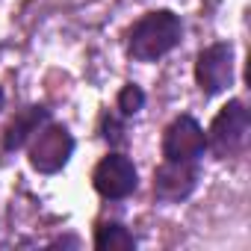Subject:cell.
<instances>
[{
  "label": "cell",
  "instance_id": "6da1fadb",
  "mask_svg": "<svg viewBox=\"0 0 251 251\" xmlns=\"http://www.w3.org/2000/svg\"><path fill=\"white\" fill-rule=\"evenodd\" d=\"M180 36H183L180 18L169 9H157L133 24L127 50L139 62H154V59L166 56L169 50H175L180 45Z\"/></svg>",
  "mask_w": 251,
  "mask_h": 251
},
{
  "label": "cell",
  "instance_id": "7a4b0ae2",
  "mask_svg": "<svg viewBox=\"0 0 251 251\" xmlns=\"http://www.w3.org/2000/svg\"><path fill=\"white\" fill-rule=\"evenodd\" d=\"M248 139V109L242 100H230L219 109V115L210 124L207 148H213L216 157H233L245 148Z\"/></svg>",
  "mask_w": 251,
  "mask_h": 251
},
{
  "label": "cell",
  "instance_id": "3957f363",
  "mask_svg": "<svg viewBox=\"0 0 251 251\" xmlns=\"http://www.w3.org/2000/svg\"><path fill=\"white\" fill-rule=\"evenodd\" d=\"M74 154V136L62 127V124H42L33 145H30V166L42 175L59 172L68 157Z\"/></svg>",
  "mask_w": 251,
  "mask_h": 251
},
{
  "label": "cell",
  "instance_id": "277c9868",
  "mask_svg": "<svg viewBox=\"0 0 251 251\" xmlns=\"http://www.w3.org/2000/svg\"><path fill=\"white\" fill-rule=\"evenodd\" d=\"M92 183H95V189H98L103 198L118 201V198H127V195L136 192L139 175H136V166H133L130 157H124V154H109V157H103V160L95 166Z\"/></svg>",
  "mask_w": 251,
  "mask_h": 251
},
{
  "label": "cell",
  "instance_id": "5b68a950",
  "mask_svg": "<svg viewBox=\"0 0 251 251\" xmlns=\"http://www.w3.org/2000/svg\"><path fill=\"white\" fill-rule=\"evenodd\" d=\"M204 151H207V136H204L201 124L192 115H180V118H175L166 127V136H163V154H166V160L195 163Z\"/></svg>",
  "mask_w": 251,
  "mask_h": 251
},
{
  "label": "cell",
  "instance_id": "8992f818",
  "mask_svg": "<svg viewBox=\"0 0 251 251\" xmlns=\"http://www.w3.org/2000/svg\"><path fill=\"white\" fill-rule=\"evenodd\" d=\"M195 80L204 95L225 92L233 80V48L219 42V45H210L207 50H201L198 62H195Z\"/></svg>",
  "mask_w": 251,
  "mask_h": 251
},
{
  "label": "cell",
  "instance_id": "52a82bcc",
  "mask_svg": "<svg viewBox=\"0 0 251 251\" xmlns=\"http://www.w3.org/2000/svg\"><path fill=\"white\" fill-rule=\"evenodd\" d=\"M195 180H198V172L192 163L166 160L154 175V195L160 201H180L195 189Z\"/></svg>",
  "mask_w": 251,
  "mask_h": 251
},
{
  "label": "cell",
  "instance_id": "ba28073f",
  "mask_svg": "<svg viewBox=\"0 0 251 251\" xmlns=\"http://www.w3.org/2000/svg\"><path fill=\"white\" fill-rule=\"evenodd\" d=\"M48 121V109L45 106H27L21 109L12 121H9V127L3 130V148L6 151H18L27 145L30 136L39 133V127Z\"/></svg>",
  "mask_w": 251,
  "mask_h": 251
},
{
  "label": "cell",
  "instance_id": "9c48e42d",
  "mask_svg": "<svg viewBox=\"0 0 251 251\" xmlns=\"http://www.w3.org/2000/svg\"><path fill=\"white\" fill-rule=\"evenodd\" d=\"M95 248L100 251H130L136 248V236L121 222H100L95 230Z\"/></svg>",
  "mask_w": 251,
  "mask_h": 251
},
{
  "label": "cell",
  "instance_id": "30bf717a",
  "mask_svg": "<svg viewBox=\"0 0 251 251\" xmlns=\"http://www.w3.org/2000/svg\"><path fill=\"white\" fill-rule=\"evenodd\" d=\"M142 103H145V92L139 89V86H124L121 92H118V109H121V115H133V112H139L142 109Z\"/></svg>",
  "mask_w": 251,
  "mask_h": 251
},
{
  "label": "cell",
  "instance_id": "8fae6325",
  "mask_svg": "<svg viewBox=\"0 0 251 251\" xmlns=\"http://www.w3.org/2000/svg\"><path fill=\"white\" fill-rule=\"evenodd\" d=\"M124 130H121V124L115 121V118H103V139L106 142H112V145H118V142H124V136H121Z\"/></svg>",
  "mask_w": 251,
  "mask_h": 251
},
{
  "label": "cell",
  "instance_id": "7c38bea8",
  "mask_svg": "<svg viewBox=\"0 0 251 251\" xmlns=\"http://www.w3.org/2000/svg\"><path fill=\"white\" fill-rule=\"evenodd\" d=\"M3 100H6V98H3V89H0V109H3Z\"/></svg>",
  "mask_w": 251,
  "mask_h": 251
}]
</instances>
